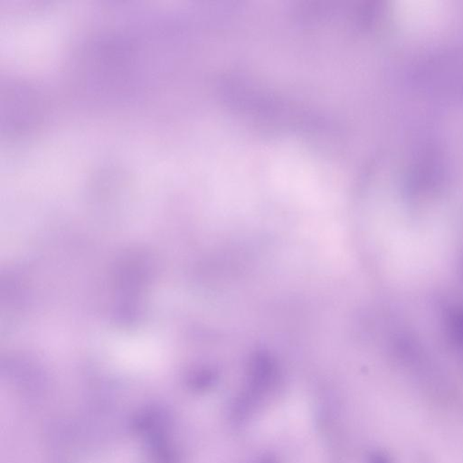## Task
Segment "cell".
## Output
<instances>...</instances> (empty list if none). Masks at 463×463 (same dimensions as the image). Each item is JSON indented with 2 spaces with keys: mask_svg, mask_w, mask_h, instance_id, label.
I'll return each instance as SVG.
<instances>
[{
  "mask_svg": "<svg viewBox=\"0 0 463 463\" xmlns=\"http://www.w3.org/2000/svg\"><path fill=\"white\" fill-rule=\"evenodd\" d=\"M370 463H390L386 457L377 453L371 457Z\"/></svg>",
  "mask_w": 463,
  "mask_h": 463,
  "instance_id": "obj_1",
  "label": "cell"
},
{
  "mask_svg": "<svg viewBox=\"0 0 463 463\" xmlns=\"http://www.w3.org/2000/svg\"><path fill=\"white\" fill-rule=\"evenodd\" d=\"M263 463H274V462H272V461H266V462H263Z\"/></svg>",
  "mask_w": 463,
  "mask_h": 463,
  "instance_id": "obj_2",
  "label": "cell"
}]
</instances>
